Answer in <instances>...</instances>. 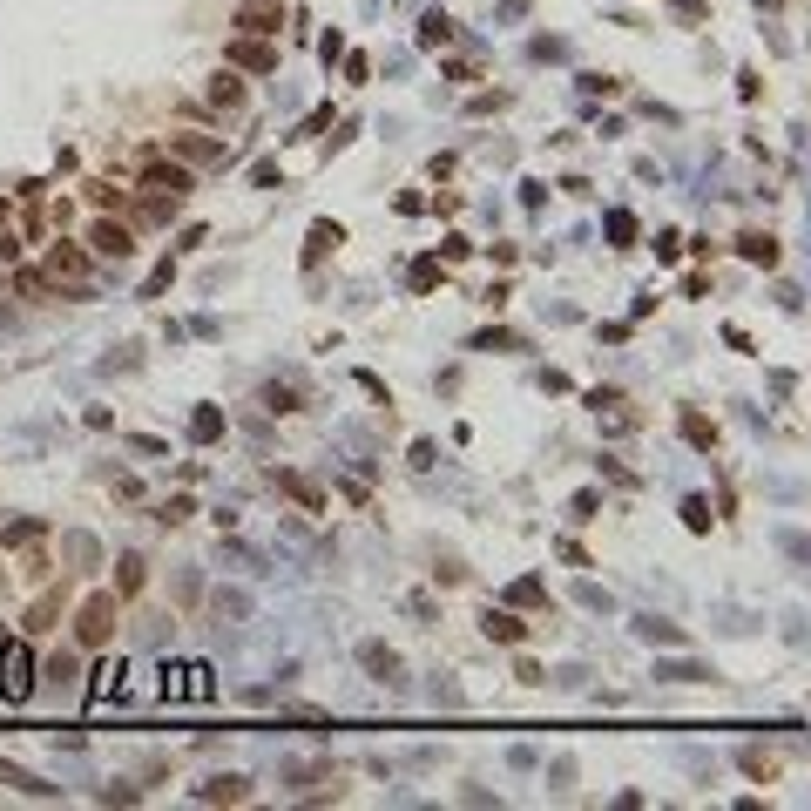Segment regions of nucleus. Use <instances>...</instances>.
<instances>
[{"mask_svg": "<svg viewBox=\"0 0 811 811\" xmlns=\"http://www.w3.org/2000/svg\"><path fill=\"white\" fill-rule=\"evenodd\" d=\"M115 615H123V595H115V589L89 595V602L75 609V643H81V649H101V643L115 635Z\"/></svg>", "mask_w": 811, "mask_h": 811, "instance_id": "f257e3e1", "label": "nucleus"}, {"mask_svg": "<svg viewBox=\"0 0 811 811\" xmlns=\"http://www.w3.org/2000/svg\"><path fill=\"white\" fill-rule=\"evenodd\" d=\"M48 278H68V298H95L89 291V251L81 244H68V237H55V244H48Z\"/></svg>", "mask_w": 811, "mask_h": 811, "instance_id": "f03ea898", "label": "nucleus"}, {"mask_svg": "<svg viewBox=\"0 0 811 811\" xmlns=\"http://www.w3.org/2000/svg\"><path fill=\"white\" fill-rule=\"evenodd\" d=\"M0 697H7V703H27L34 697V656H27V643H7V649H0Z\"/></svg>", "mask_w": 811, "mask_h": 811, "instance_id": "7ed1b4c3", "label": "nucleus"}, {"mask_svg": "<svg viewBox=\"0 0 811 811\" xmlns=\"http://www.w3.org/2000/svg\"><path fill=\"white\" fill-rule=\"evenodd\" d=\"M143 197H176V203H183V197H189V169L156 156V163L143 169Z\"/></svg>", "mask_w": 811, "mask_h": 811, "instance_id": "20e7f679", "label": "nucleus"}, {"mask_svg": "<svg viewBox=\"0 0 811 811\" xmlns=\"http://www.w3.org/2000/svg\"><path fill=\"white\" fill-rule=\"evenodd\" d=\"M89 244H95V257H115V264H123V257H135L129 223H115V217H101V223H95V230H89Z\"/></svg>", "mask_w": 811, "mask_h": 811, "instance_id": "39448f33", "label": "nucleus"}, {"mask_svg": "<svg viewBox=\"0 0 811 811\" xmlns=\"http://www.w3.org/2000/svg\"><path fill=\"white\" fill-rule=\"evenodd\" d=\"M0 784H7V791H21V798H61V784L34 778V771H21V764H7V757H0Z\"/></svg>", "mask_w": 811, "mask_h": 811, "instance_id": "423d86ee", "label": "nucleus"}, {"mask_svg": "<svg viewBox=\"0 0 811 811\" xmlns=\"http://www.w3.org/2000/svg\"><path fill=\"white\" fill-rule=\"evenodd\" d=\"M251 798V778H210L197 784V805H244Z\"/></svg>", "mask_w": 811, "mask_h": 811, "instance_id": "0eeeda50", "label": "nucleus"}, {"mask_svg": "<svg viewBox=\"0 0 811 811\" xmlns=\"http://www.w3.org/2000/svg\"><path fill=\"white\" fill-rule=\"evenodd\" d=\"M169 149H176L183 163H230V149H223V143H203V135H169Z\"/></svg>", "mask_w": 811, "mask_h": 811, "instance_id": "6e6552de", "label": "nucleus"}, {"mask_svg": "<svg viewBox=\"0 0 811 811\" xmlns=\"http://www.w3.org/2000/svg\"><path fill=\"white\" fill-rule=\"evenodd\" d=\"M480 629H487V643H521V635H528V623L514 609H487V615H480Z\"/></svg>", "mask_w": 811, "mask_h": 811, "instance_id": "1a4fd4ad", "label": "nucleus"}, {"mask_svg": "<svg viewBox=\"0 0 811 811\" xmlns=\"http://www.w3.org/2000/svg\"><path fill=\"white\" fill-rule=\"evenodd\" d=\"M230 61H237V68H251V75H264V68H278V48L251 34V41H237V48H230Z\"/></svg>", "mask_w": 811, "mask_h": 811, "instance_id": "9d476101", "label": "nucleus"}, {"mask_svg": "<svg viewBox=\"0 0 811 811\" xmlns=\"http://www.w3.org/2000/svg\"><path fill=\"white\" fill-rule=\"evenodd\" d=\"M237 27H244V34H278V0H251V7H237Z\"/></svg>", "mask_w": 811, "mask_h": 811, "instance_id": "9b49d317", "label": "nucleus"}, {"mask_svg": "<svg viewBox=\"0 0 811 811\" xmlns=\"http://www.w3.org/2000/svg\"><path fill=\"white\" fill-rule=\"evenodd\" d=\"M271 487H284L291 500H298L304 514H325V494L312 487V480H298V474H271Z\"/></svg>", "mask_w": 811, "mask_h": 811, "instance_id": "f8f14e48", "label": "nucleus"}, {"mask_svg": "<svg viewBox=\"0 0 811 811\" xmlns=\"http://www.w3.org/2000/svg\"><path fill=\"white\" fill-rule=\"evenodd\" d=\"M143 582H149V561L143 555H123V561H115V595H143Z\"/></svg>", "mask_w": 811, "mask_h": 811, "instance_id": "ddd939ff", "label": "nucleus"}, {"mask_svg": "<svg viewBox=\"0 0 811 811\" xmlns=\"http://www.w3.org/2000/svg\"><path fill=\"white\" fill-rule=\"evenodd\" d=\"M55 623H61V589H48V595L27 609V623H21V629H27V635H48Z\"/></svg>", "mask_w": 811, "mask_h": 811, "instance_id": "4468645a", "label": "nucleus"}, {"mask_svg": "<svg viewBox=\"0 0 811 811\" xmlns=\"http://www.w3.org/2000/svg\"><path fill=\"white\" fill-rule=\"evenodd\" d=\"M737 251H744L751 264H764V271L778 264V237H764V230H744V237H737Z\"/></svg>", "mask_w": 811, "mask_h": 811, "instance_id": "2eb2a0df", "label": "nucleus"}, {"mask_svg": "<svg viewBox=\"0 0 811 811\" xmlns=\"http://www.w3.org/2000/svg\"><path fill=\"white\" fill-rule=\"evenodd\" d=\"M358 663H366L379 683H392V677H400V656H392V649H379V643H366V649H358Z\"/></svg>", "mask_w": 811, "mask_h": 811, "instance_id": "dca6fc26", "label": "nucleus"}, {"mask_svg": "<svg viewBox=\"0 0 811 811\" xmlns=\"http://www.w3.org/2000/svg\"><path fill=\"white\" fill-rule=\"evenodd\" d=\"M345 244V230H338V223H312V244H304V264H318V257L325 251H338Z\"/></svg>", "mask_w": 811, "mask_h": 811, "instance_id": "f3484780", "label": "nucleus"}, {"mask_svg": "<svg viewBox=\"0 0 811 811\" xmlns=\"http://www.w3.org/2000/svg\"><path fill=\"white\" fill-rule=\"evenodd\" d=\"M210 101H217V109H244V81H237V75H217L210 81Z\"/></svg>", "mask_w": 811, "mask_h": 811, "instance_id": "a211bd4d", "label": "nucleus"}, {"mask_svg": "<svg viewBox=\"0 0 811 811\" xmlns=\"http://www.w3.org/2000/svg\"><path fill=\"white\" fill-rule=\"evenodd\" d=\"M454 41V21H446V14H426L420 21V48H446Z\"/></svg>", "mask_w": 811, "mask_h": 811, "instance_id": "6ab92c4d", "label": "nucleus"}, {"mask_svg": "<svg viewBox=\"0 0 811 811\" xmlns=\"http://www.w3.org/2000/svg\"><path fill=\"white\" fill-rule=\"evenodd\" d=\"M635 635H643V643H689L677 623H656V615H649V623H635Z\"/></svg>", "mask_w": 811, "mask_h": 811, "instance_id": "aec40b11", "label": "nucleus"}, {"mask_svg": "<svg viewBox=\"0 0 811 811\" xmlns=\"http://www.w3.org/2000/svg\"><path fill=\"white\" fill-rule=\"evenodd\" d=\"M656 677H669V683H710V669H703V663H663Z\"/></svg>", "mask_w": 811, "mask_h": 811, "instance_id": "412c9836", "label": "nucleus"}, {"mask_svg": "<svg viewBox=\"0 0 811 811\" xmlns=\"http://www.w3.org/2000/svg\"><path fill=\"white\" fill-rule=\"evenodd\" d=\"M683 433H689V446H717V426L703 412H683Z\"/></svg>", "mask_w": 811, "mask_h": 811, "instance_id": "4be33fe9", "label": "nucleus"}, {"mask_svg": "<svg viewBox=\"0 0 811 811\" xmlns=\"http://www.w3.org/2000/svg\"><path fill=\"white\" fill-rule=\"evenodd\" d=\"M737 764H744V771H751V778H764V784H771V778H778V764H771V757H764V751H744V757H737Z\"/></svg>", "mask_w": 811, "mask_h": 811, "instance_id": "5701e85b", "label": "nucleus"}, {"mask_svg": "<svg viewBox=\"0 0 811 811\" xmlns=\"http://www.w3.org/2000/svg\"><path fill=\"white\" fill-rule=\"evenodd\" d=\"M189 433H197V440H217V433H223V412H210V406H203L197 420H189Z\"/></svg>", "mask_w": 811, "mask_h": 811, "instance_id": "b1692460", "label": "nucleus"}, {"mask_svg": "<svg viewBox=\"0 0 811 811\" xmlns=\"http://www.w3.org/2000/svg\"><path fill=\"white\" fill-rule=\"evenodd\" d=\"M264 406L271 412H298V392H291V386H264Z\"/></svg>", "mask_w": 811, "mask_h": 811, "instance_id": "393cba45", "label": "nucleus"}, {"mask_svg": "<svg viewBox=\"0 0 811 811\" xmlns=\"http://www.w3.org/2000/svg\"><path fill=\"white\" fill-rule=\"evenodd\" d=\"M27 541H41V521H14L7 528V548H27Z\"/></svg>", "mask_w": 811, "mask_h": 811, "instance_id": "a878e982", "label": "nucleus"}, {"mask_svg": "<svg viewBox=\"0 0 811 811\" xmlns=\"http://www.w3.org/2000/svg\"><path fill=\"white\" fill-rule=\"evenodd\" d=\"M683 521L703 534V528H710V507H703V500H683Z\"/></svg>", "mask_w": 811, "mask_h": 811, "instance_id": "bb28decb", "label": "nucleus"}, {"mask_svg": "<svg viewBox=\"0 0 811 811\" xmlns=\"http://www.w3.org/2000/svg\"><path fill=\"white\" fill-rule=\"evenodd\" d=\"M514 602H521V609H541V582H514Z\"/></svg>", "mask_w": 811, "mask_h": 811, "instance_id": "cd10ccee", "label": "nucleus"}, {"mask_svg": "<svg viewBox=\"0 0 811 811\" xmlns=\"http://www.w3.org/2000/svg\"><path fill=\"white\" fill-rule=\"evenodd\" d=\"M189 514H197V507H189V494H176V500H169V507H163V521L176 528V521H189Z\"/></svg>", "mask_w": 811, "mask_h": 811, "instance_id": "c85d7f7f", "label": "nucleus"}, {"mask_svg": "<svg viewBox=\"0 0 811 811\" xmlns=\"http://www.w3.org/2000/svg\"><path fill=\"white\" fill-rule=\"evenodd\" d=\"M237 7H251V0H237Z\"/></svg>", "mask_w": 811, "mask_h": 811, "instance_id": "c756f323", "label": "nucleus"}]
</instances>
